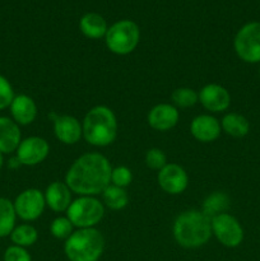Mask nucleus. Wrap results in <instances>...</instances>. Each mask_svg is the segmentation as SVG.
I'll use <instances>...</instances> for the list:
<instances>
[{
    "mask_svg": "<svg viewBox=\"0 0 260 261\" xmlns=\"http://www.w3.org/2000/svg\"><path fill=\"white\" fill-rule=\"evenodd\" d=\"M83 138L93 147H107L112 144L117 137L116 115L110 107L99 105L89 110L82 122Z\"/></svg>",
    "mask_w": 260,
    "mask_h": 261,
    "instance_id": "7ed1b4c3",
    "label": "nucleus"
},
{
    "mask_svg": "<svg viewBox=\"0 0 260 261\" xmlns=\"http://www.w3.org/2000/svg\"><path fill=\"white\" fill-rule=\"evenodd\" d=\"M103 216V203L94 196H79L71 201L66 211V217L76 228H94Z\"/></svg>",
    "mask_w": 260,
    "mask_h": 261,
    "instance_id": "423d86ee",
    "label": "nucleus"
},
{
    "mask_svg": "<svg viewBox=\"0 0 260 261\" xmlns=\"http://www.w3.org/2000/svg\"><path fill=\"white\" fill-rule=\"evenodd\" d=\"M10 240H12L13 245H17L20 247H30L37 242L38 240V232L31 224L24 223L15 226L13 232L10 233Z\"/></svg>",
    "mask_w": 260,
    "mask_h": 261,
    "instance_id": "b1692460",
    "label": "nucleus"
},
{
    "mask_svg": "<svg viewBox=\"0 0 260 261\" xmlns=\"http://www.w3.org/2000/svg\"><path fill=\"white\" fill-rule=\"evenodd\" d=\"M171 101L173 106L180 107V109H189L193 107L199 102V93L194 91L193 88L188 87H181V88L175 89L171 94Z\"/></svg>",
    "mask_w": 260,
    "mask_h": 261,
    "instance_id": "393cba45",
    "label": "nucleus"
},
{
    "mask_svg": "<svg viewBox=\"0 0 260 261\" xmlns=\"http://www.w3.org/2000/svg\"><path fill=\"white\" fill-rule=\"evenodd\" d=\"M46 205L55 213L68 211L71 204V190L65 182L54 181L46 188L45 193Z\"/></svg>",
    "mask_w": 260,
    "mask_h": 261,
    "instance_id": "f3484780",
    "label": "nucleus"
},
{
    "mask_svg": "<svg viewBox=\"0 0 260 261\" xmlns=\"http://www.w3.org/2000/svg\"><path fill=\"white\" fill-rule=\"evenodd\" d=\"M233 48L244 63H260V22L242 25L235 36Z\"/></svg>",
    "mask_w": 260,
    "mask_h": 261,
    "instance_id": "0eeeda50",
    "label": "nucleus"
},
{
    "mask_svg": "<svg viewBox=\"0 0 260 261\" xmlns=\"http://www.w3.org/2000/svg\"><path fill=\"white\" fill-rule=\"evenodd\" d=\"M102 198H103V204L109 209L112 211H121L129 203V195H127L126 190L119 186H115L110 184L102 193Z\"/></svg>",
    "mask_w": 260,
    "mask_h": 261,
    "instance_id": "4be33fe9",
    "label": "nucleus"
},
{
    "mask_svg": "<svg viewBox=\"0 0 260 261\" xmlns=\"http://www.w3.org/2000/svg\"><path fill=\"white\" fill-rule=\"evenodd\" d=\"M103 250L105 239L96 228H78L64 244V252L69 261H98Z\"/></svg>",
    "mask_w": 260,
    "mask_h": 261,
    "instance_id": "20e7f679",
    "label": "nucleus"
},
{
    "mask_svg": "<svg viewBox=\"0 0 260 261\" xmlns=\"http://www.w3.org/2000/svg\"><path fill=\"white\" fill-rule=\"evenodd\" d=\"M22 142V133L19 125L13 119L0 116V152L10 154L15 152Z\"/></svg>",
    "mask_w": 260,
    "mask_h": 261,
    "instance_id": "a211bd4d",
    "label": "nucleus"
},
{
    "mask_svg": "<svg viewBox=\"0 0 260 261\" xmlns=\"http://www.w3.org/2000/svg\"><path fill=\"white\" fill-rule=\"evenodd\" d=\"M199 102L211 112H223L231 105V94L224 87L211 83L204 86L199 92Z\"/></svg>",
    "mask_w": 260,
    "mask_h": 261,
    "instance_id": "f8f14e48",
    "label": "nucleus"
},
{
    "mask_svg": "<svg viewBox=\"0 0 260 261\" xmlns=\"http://www.w3.org/2000/svg\"><path fill=\"white\" fill-rule=\"evenodd\" d=\"M15 94L10 82L0 74V111L8 109L14 99Z\"/></svg>",
    "mask_w": 260,
    "mask_h": 261,
    "instance_id": "c85d7f7f",
    "label": "nucleus"
},
{
    "mask_svg": "<svg viewBox=\"0 0 260 261\" xmlns=\"http://www.w3.org/2000/svg\"><path fill=\"white\" fill-rule=\"evenodd\" d=\"M13 204L18 218L25 222L36 221L45 211V194L38 189H27L15 198Z\"/></svg>",
    "mask_w": 260,
    "mask_h": 261,
    "instance_id": "1a4fd4ad",
    "label": "nucleus"
},
{
    "mask_svg": "<svg viewBox=\"0 0 260 261\" xmlns=\"http://www.w3.org/2000/svg\"><path fill=\"white\" fill-rule=\"evenodd\" d=\"M73 224L68 217H58L50 224V232L55 239L66 240L73 233Z\"/></svg>",
    "mask_w": 260,
    "mask_h": 261,
    "instance_id": "a878e982",
    "label": "nucleus"
},
{
    "mask_svg": "<svg viewBox=\"0 0 260 261\" xmlns=\"http://www.w3.org/2000/svg\"><path fill=\"white\" fill-rule=\"evenodd\" d=\"M112 167L101 153H84L69 167L64 182L79 196H96L111 184Z\"/></svg>",
    "mask_w": 260,
    "mask_h": 261,
    "instance_id": "f257e3e1",
    "label": "nucleus"
},
{
    "mask_svg": "<svg viewBox=\"0 0 260 261\" xmlns=\"http://www.w3.org/2000/svg\"><path fill=\"white\" fill-rule=\"evenodd\" d=\"M4 261H32L30 252L24 247L12 245L4 252Z\"/></svg>",
    "mask_w": 260,
    "mask_h": 261,
    "instance_id": "c756f323",
    "label": "nucleus"
},
{
    "mask_svg": "<svg viewBox=\"0 0 260 261\" xmlns=\"http://www.w3.org/2000/svg\"><path fill=\"white\" fill-rule=\"evenodd\" d=\"M221 121L212 115H199L191 121L190 133L198 142L212 143L221 135Z\"/></svg>",
    "mask_w": 260,
    "mask_h": 261,
    "instance_id": "2eb2a0df",
    "label": "nucleus"
},
{
    "mask_svg": "<svg viewBox=\"0 0 260 261\" xmlns=\"http://www.w3.org/2000/svg\"><path fill=\"white\" fill-rule=\"evenodd\" d=\"M212 233L219 244L228 249L239 247L244 241V228L241 223L228 213L217 214L212 218Z\"/></svg>",
    "mask_w": 260,
    "mask_h": 261,
    "instance_id": "6e6552de",
    "label": "nucleus"
},
{
    "mask_svg": "<svg viewBox=\"0 0 260 261\" xmlns=\"http://www.w3.org/2000/svg\"><path fill=\"white\" fill-rule=\"evenodd\" d=\"M157 181L160 188L170 195L184 193L189 185V176L184 167L177 163H167L158 171Z\"/></svg>",
    "mask_w": 260,
    "mask_h": 261,
    "instance_id": "9d476101",
    "label": "nucleus"
},
{
    "mask_svg": "<svg viewBox=\"0 0 260 261\" xmlns=\"http://www.w3.org/2000/svg\"><path fill=\"white\" fill-rule=\"evenodd\" d=\"M228 206V195H227L226 193H222V191H216V193H212L211 195L204 200L201 212H203L204 214H206V216L212 219L214 216H217V214L226 213Z\"/></svg>",
    "mask_w": 260,
    "mask_h": 261,
    "instance_id": "5701e85b",
    "label": "nucleus"
},
{
    "mask_svg": "<svg viewBox=\"0 0 260 261\" xmlns=\"http://www.w3.org/2000/svg\"><path fill=\"white\" fill-rule=\"evenodd\" d=\"M133 181V173L130 168L126 166H117V167L112 168L111 172V182L112 185L119 186V188L125 189L129 186Z\"/></svg>",
    "mask_w": 260,
    "mask_h": 261,
    "instance_id": "cd10ccee",
    "label": "nucleus"
},
{
    "mask_svg": "<svg viewBox=\"0 0 260 261\" xmlns=\"http://www.w3.org/2000/svg\"><path fill=\"white\" fill-rule=\"evenodd\" d=\"M259 75H260V68H259Z\"/></svg>",
    "mask_w": 260,
    "mask_h": 261,
    "instance_id": "2f4dec72",
    "label": "nucleus"
},
{
    "mask_svg": "<svg viewBox=\"0 0 260 261\" xmlns=\"http://www.w3.org/2000/svg\"><path fill=\"white\" fill-rule=\"evenodd\" d=\"M81 32L91 40H98L106 36L109 25L106 19L98 13H86L79 20Z\"/></svg>",
    "mask_w": 260,
    "mask_h": 261,
    "instance_id": "6ab92c4d",
    "label": "nucleus"
},
{
    "mask_svg": "<svg viewBox=\"0 0 260 261\" xmlns=\"http://www.w3.org/2000/svg\"><path fill=\"white\" fill-rule=\"evenodd\" d=\"M9 109L13 120L18 125H23V126L32 124L38 114L37 105L33 101V98H31L27 94L15 96L10 103Z\"/></svg>",
    "mask_w": 260,
    "mask_h": 261,
    "instance_id": "dca6fc26",
    "label": "nucleus"
},
{
    "mask_svg": "<svg viewBox=\"0 0 260 261\" xmlns=\"http://www.w3.org/2000/svg\"><path fill=\"white\" fill-rule=\"evenodd\" d=\"M140 41V30L135 22L121 19L110 25L105 36L107 48L116 55H127L137 48Z\"/></svg>",
    "mask_w": 260,
    "mask_h": 261,
    "instance_id": "39448f33",
    "label": "nucleus"
},
{
    "mask_svg": "<svg viewBox=\"0 0 260 261\" xmlns=\"http://www.w3.org/2000/svg\"><path fill=\"white\" fill-rule=\"evenodd\" d=\"M15 152L20 165L36 166L47 158L50 153V145L47 140L41 137H28L20 142Z\"/></svg>",
    "mask_w": 260,
    "mask_h": 261,
    "instance_id": "9b49d317",
    "label": "nucleus"
},
{
    "mask_svg": "<svg viewBox=\"0 0 260 261\" xmlns=\"http://www.w3.org/2000/svg\"><path fill=\"white\" fill-rule=\"evenodd\" d=\"M54 134L63 144L73 145L83 137V129L78 119L70 115H61L54 120Z\"/></svg>",
    "mask_w": 260,
    "mask_h": 261,
    "instance_id": "4468645a",
    "label": "nucleus"
},
{
    "mask_svg": "<svg viewBox=\"0 0 260 261\" xmlns=\"http://www.w3.org/2000/svg\"><path fill=\"white\" fill-rule=\"evenodd\" d=\"M17 213L14 204L7 198H0V239L10 236L15 228Z\"/></svg>",
    "mask_w": 260,
    "mask_h": 261,
    "instance_id": "412c9836",
    "label": "nucleus"
},
{
    "mask_svg": "<svg viewBox=\"0 0 260 261\" xmlns=\"http://www.w3.org/2000/svg\"><path fill=\"white\" fill-rule=\"evenodd\" d=\"M180 112L171 103H158L148 112L147 121L157 132H168L177 125Z\"/></svg>",
    "mask_w": 260,
    "mask_h": 261,
    "instance_id": "ddd939ff",
    "label": "nucleus"
},
{
    "mask_svg": "<svg viewBox=\"0 0 260 261\" xmlns=\"http://www.w3.org/2000/svg\"><path fill=\"white\" fill-rule=\"evenodd\" d=\"M3 166H4V154L0 152V170L3 168Z\"/></svg>",
    "mask_w": 260,
    "mask_h": 261,
    "instance_id": "7c9ffc66",
    "label": "nucleus"
},
{
    "mask_svg": "<svg viewBox=\"0 0 260 261\" xmlns=\"http://www.w3.org/2000/svg\"><path fill=\"white\" fill-rule=\"evenodd\" d=\"M145 165L150 170L160 171L167 165V157L160 148H150L145 153Z\"/></svg>",
    "mask_w": 260,
    "mask_h": 261,
    "instance_id": "bb28decb",
    "label": "nucleus"
},
{
    "mask_svg": "<svg viewBox=\"0 0 260 261\" xmlns=\"http://www.w3.org/2000/svg\"><path fill=\"white\" fill-rule=\"evenodd\" d=\"M221 126L227 135L233 138H244L250 132L249 120L236 112L224 115L221 121Z\"/></svg>",
    "mask_w": 260,
    "mask_h": 261,
    "instance_id": "aec40b11",
    "label": "nucleus"
},
{
    "mask_svg": "<svg viewBox=\"0 0 260 261\" xmlns=\"http://www.w3.org/2000/svg\"><path fill=\"white\" fill-rule=\"evenodd\" d=\"M175 241L184 249L204 246L212 237V219L198 209H189L176 217L172 226Z\"/></svg>",
    "mask_w": 260,
    "mask_h": 261,
    "instance_id": "f03ea898",
    "label": "nucleus"
}]
</instances>
